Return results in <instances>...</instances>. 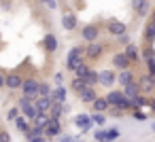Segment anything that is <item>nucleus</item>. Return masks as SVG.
Listing matches in <instances>:
<instances>
[{
    "mask_svg": "<svg viewBox=\"0 0 155 142\" xmlns=\"http://www.w3.org/2000/svg\"><path fill=\"white\" fill-rule=\"evenodd\" d=\"M106 112H108V115H113V117H121V115H123V110H119L117 106H110Z\"/></svg>",
    "mask_w": 155,
    "mask_h": 142,
    "instance_id": "obj_42",
    "label": "nucleus"
},
{
    "mask_svg": "<svg viewBox=\"0 0 155 142\" xmlns=\"http://www.w3.org/2000/svg\"><path fill=\"white\" fill-rule=\"evenodd\" d=\"M94 138H96L98 142H106V129H98V131H94Z\"/></svg>",
    "mask_w": 155,
    "mask_h": 142,
    "instance_id": "obj_38",
    "label": "nucleus"
},
{
    "mask_svg": "<svg viewBox=\"0 0 155 142\" xmlns=\"http://www.w3.org/2000/svg\"><path fill=\"white\" fill-rule=\"evenodd\" d=\"M62 81H64V74L62 72H55V85H62Z\"/></svg>",
    "mask_w": 155,
    "mask_h": 142,
    "instance_id": "obj_45",
    "label": "nucleus"
},
{
    "mask_svg": "<svg viewBox=\"0 0 155 142\" xmlns=\"http://www.w3.org/2000/svg\"><path fill=\"white\" fill-rule=\"evenodd\" d=\"M132 117H134L136 121H144V119H147V112H140V110H134V112H132Z\"/></svg>",
    "mask_w": 155,
    "mask_h": 142,
    "instance_id": "obj_43",
    "label": "nucleus"
},
{
    "mask_svg": "<svg viewBox=\"0 0 155 142\" xmlns=\"http://www.w3.org/2000/svg\"><path fill=\"white\" fill-rule=\"evenodd\" d=\"M43 47H45V51H47V53H55V51H58V47H60L58 36H55V34H45V38H43Z\"/></svg>",
    "mask_w": 155,
    "mask_h": 142,
    "instance_id": "obj_10",
    "label": "nucleus"
},
{
    "mask_svg": "<svg viewBox=\"0 0 155 142\" xmlns=\"http://www.w3.org/2000/svg\"><path fill=\"white\" fill-rule=\"evenodd\" d=\"M87 72H89V66H87V62H85V64H81V66H79L72 74H74L77 79H85V74H87Z\"/></svg>",
    "mask_w": 155,
    "mask_h": 142,
    "instance_id": "obj_33",
    "label": "nucleus"
},
{
    "mask_svg": "<svg viewBox=\"0 0 155 142\" xmlns=\"http://www.w3.org/2000/svg\"><path fill=\"white\" fill-rule=\"evenodd\" d=\"M21 95H24V98H28V100L38 98V81H36V79H32V76L24 79V83H21Z\"/></svg>",
    "mask_w": 155,
    "mask_h": 142,
    "instance_id": "obj_1",
    "label": "nucleus"
},
{
    "mask_svg": "<svg viewBox=\"0 0 155 142\" xmlns=\"http://www.w3.org/2000/svg\"><path fill=\"white\" fill-rule=\"evenodd\" d=\"M96 98H98V93H96V89H94V87H85V89L79 93V100H81V102H85V104H91Z\"/></svg>",
    "mask_w": 155,
    "mask_h": 142,
    "instance_id": "obj_21",
    "label": "nucleus"
},
{
    "mask_svg": "<svg viewBox=\"0 0 155 142\" xmlns=\"http://www.w3.org/2000/svg\"><path fill=\"white\" fill-rule=\"evenodd\" d=\"M117 43H121L123 47H125V45H130V34L125 32V34H121V36H117Z\"/></svg>",
    "mask_w": 155,
    "mask_h": 142,
    "instance_id": "obj_40",
    "label": "nucleus"
},
{
    "mask_svg": "<svg viewBox=\"0 0 155 142\" xmlns=\"http://www.w3.org/2000/svg\"><path fill=\"white\" fill-rule=\"evenodd\" d=\"M64 112H66V104H58V102H53L51 108H49V117H51V119H58V121L62 119Z\"/></svg>",
    "mask_w": 155,
    "mask_h": 142,
    "instance_id": "obj_23",
    "label": "nucleus"
},
{
    "mask_svg": "<svg viewBox=\"0 0 155 142\" xmlns=\"http://www.w3.org/2000/svg\"><path fill=\"white\" fill-rule=\"evenodd\" d=\"M0 142H11V134L7 129H0Z\"/></svg>",
    "mask_w": 155,
    "mask_h": 142,
    "instance_id": "obj_41",
    "label": "nucleus"
},
{
    "mask_svg": "<svg viewBox=\"0 0 155 142\" xmlns=\"http://www.w3.org/2000/svg\"><path fill=\"white\" fill-rule=\"evenodd\" d=\"M149 106H151V108H153V112H155V100H153V98H149Z\"/></svg>",
    "mask_w": 155,
    "mask_h": 142,
    "instance_id": "obj_49",
    "label": "nucleus"
},
{
    "mask_svg": "<svg viewBox=\"0 0 155 142\" xmlns=\"http://www.w3.org/2000/svg\"><path fill=\"white\" fill-rule=\"evenodd\" d=\"M91 121H94L96 125H104V123H106V117L100 115V112H94V115H91Z\"/></svg>",
    "mask_w": 155,
    "mask_h": 142,
    "instance_id": "obj_36",
    "label": "nucleus"
},
{
    "mask_svg": "<svg viewBox=\"0 0 155 142\" xmlns=\"http://www.w3.org/2000/svg\"><path fill=\"white\" fill-rule=\"evenodd\" d=\"M98 36H100V28H98V26H94V24L83 26V30H81V38H83L85 43H96Z\"/></svg>",
    "mask_w": 155,
    "mask_h": 142,
    "instance_id": "obj_6",
    "label": "nucleus"
},
{
    "mask_svg": "<svg viewBox=\"0 0 155 142\" xmlns=\"http://www.w3.org/2000/svg\"><path fill=\"white\" fill-rule=\"evenodd\" d=\"M0 89H5V74L0 72Z\"/></svg>",
    "mask_w": 155,
    "mask_h": 142,
    "instance_id": "obj_47",
    "label": "nucleus"
},
{
    "mask_svg": "<svg viewBox=\"0 0 155 142\" xmlns=\"http://www.w3.org/2000/svg\"><path fill=\"white\" fill-rule=\"evenodd\" d=\"M38 2L45 5L49 11H55V9H58V0H38Z\"/></svg>",
    "mask_w": 155,
    "mask_h": 142,
    "instance_id": "obj_37",
    "label": "nucleus"
},
{
    "mask_svg": "<svg viewBox=\"0 0 155 142\" xmlns=\"http://www.w3.org/2000/svg\"><path fill=\"white\" fill-rule=\"evenodd\" d=\"M62 28L64 30H74L77 28V17L72 13H64L62 15Z\"/></svg>",
    "mask_w": 155,
    "mask_h": 142,
    "instance_id": "obj_24",
    "label": "nucleus"
},
{
    "mask_svg": "<svg viewBox=\"0 0 155 142\" xmlns=\"http://www.w3.org/2000/svg\"><path fill=\"white\" fill-rule=\"evenodd\" d=\"M102 53H104V45L102 43H87V47H85V60H91V62H96V60H100L102 57Z\"/></svg>",
    "mask_w": 155,
    "mask_h": 142,
    "instance_id": "obj_4",
    "label": "nucleus"
},
{
    "mask_svg": "<svg viewBox=\"0 0 155 142\" xmlns=\"http://www.w3.org/2000/svg\"><path fill=\"white\" fill-rule=\"evenodd\" d=\"M62 142H79V140L72 138V136H62Z\"/></svg>",
    "mask_w": 155,
    "mask_h": 142,
    "instance_id": "obj_46",
    "label": "nucleus"
},
{
    "mask_svg": "<svg viewBox=\"0 0 155 142\" xmlns=\"http://www.w3.org/2000/svg\"><path fill=\"white\" fill-rule=\"evenodd\" d=\"M15 127H17V129H19L21 134H28V131L32 129V125H30V121H28V119H26L24 115H19V117L15 119Z\"/></svg>",
    "mask_w": 155,
    "mask_h": 142,
    "instance_id": "obj_25",
    "label": "nucleus"
},
{
    "mask_svg": "<svg viewBox=\"0 0 155 142\" xmlns=\"http://www.w3.org/2000/svg\"><path fill=\"white\" fill-rule=\"evenodd\" d=\"M66 98H68V93H66V87L64 85H55V89H51V100L53 102L66 104Z\"/></svg>",
    "mask_w": 155,
    "mask_h": 142,
    "instance_id": "obj_15",
    "label": "nucleus"
},
{
    "mask_svg": "<svg viewBox=\"0 0 155 142\" xmlns=\"http://www.w3.org/2000/svg\"><path fill=\"white\" fill-rule=\"evenodd\" d=\"M123 53H125V57L130 60V64H138V62H140V51H138V47H136L134 43L125 45V47H123Z\"/></svg>",
    "mask_w": 155,
    "mask_h": 142,
    "instance_id": "obj_11",
    "label": "nucleus"
},
{
    "mask_svg": "<svg viewBox=\"0 0 155 142\" xmlns=\"http://www.w3.org/2000/svg\"><path fill=\"white\" fill-rule=\"evenodd\" d=\"M68 55H74V57H79V55H85V49H83V47H72V49L68 51Z\"/></svg>",
    "mask_w": 155,
    "mask_h": 142,
    "instance_id": "obj_39",
    "label": "nucleus"
},
{
    "mask_svg": "<svg viewBox=\"0 0 155 142\" xmlns=\"http://www.w3.org/2000/svg\"><path fill=\"white\" fill-rule=\"evenodd\" d=\"M83 81H85L87 87H96V85H98V70H91V68H89V72L85 74Z\"/></svg>",
    "mask_w": 155,
    "mask_h": 142,
    "instance_id": "obj_30",
    "label": "nucleus"
},
{
    "mask_svg": "<svg viewBox=\"0 0 155 142\" xmlns=\"http://www.w3.org/2000/svg\"><path fill=\"white\" fill-rule=\"evenodd\" d=\"M147 104H149V98H144V95H136V98L132 100L134 110H140V106H147Z\"/></svg>",
    "mask_w": 155,
    "mask_h": 142,
    "instance_id": "obj_32",
    "label": "nucleus"
},
{
    "mask_svg": "<svg viewBox=\"0 0 155 142\" xmlns=\"http://www.w3.org/2000/svg\"><path fill=\"white\" fill-rule=\"evenodd\" d=\"M132 9L138 15H147L149 13V0H132Z\"/></svg>",
    "mask_w": 155,
    "mask_h": 142,
    "instance_id": "obj_22",
    "label": "nucleus"
},
{
    "mask_svg": "<svg viewBox=\"0 0 155 142\" xmlns=\"http://www.w3.org/2000/svg\"><path fill=\"white\" fill-rule=\"evenodd\" d=\"M151 21H155V11H153V15H151Z\"/></svg>",
    "mask_w": 155,
    "mask_h": 142,
    "instance_id": "obj_50",
    "label": "nucleus"
},
{
    "mask_svg": "<svg viewBox=\"0 0 155 142\" xmlns=\"http://www.w3.org/2000/svg\"><path fill=\"white\" fill-rule=\"evenodd\" d=\"M72 123H74V127H79L81 131H91L94 129V121H91V115H85V112H81V115H74L72 117Z\"/></svg>",
    "mask_w": 155,
    "mask_h": 142,
    "instance_id": "obj_3",
    "label": "nucleus"
},
{
    "mask_svg": "<svg viewBox=\"0 0 155 142\" xmlns=\"http://www.w3.org/2000/svg\"><path fill=\"white\" fill-rule=\"evenodd\" d=\"M108 108H110V106H108V102H106V98H104V95H98V98L91 102V110H94V112H100V115H104Z\"/></svg>",
    "mask_w": 155,
    "mask_h": 142,
    "instance_id": "obj_16",
    "label": "nucleus"
},
{
    "mask_svg": "<svg viewBox=\"0 0 155 142\" xmlns=\"http://www.w3.org/2000/svg\"><path fill=\"white\" fill-rule=\"evenodd\" d=\"M87 60H85V55H79V57H74V55H66V68L70 70V72H74L81 64H85Z\"/></svg>",
    "mask_w": 155,
    "mask_h": 142,
    "instance_id": "obj_17",
    "label": "nucleus"
},
{
    "mask_svg": "<svg viewBox=\"0 0 155 142\" xmlns=\"http://www.w3.org/2000/svg\"><path fill=\"white\" fill-rule=\"evenodd\" d=\"M104 98H106L108 106H117V104H119V102L123 100V93H121V91H108V93H106Z\"/></svg>",
    "mask_w": 155,
    "mask_h": 142,
    "instance_id": "obj_26",
    "label": "nucleus"
},
{
    "mask_svg": "<svg viewBox=\"0 0 155 142\" xmlns=\"http://www.w3.org/2000/svg\"><path fill=\"white\" fill-rule=\"evenodd\" d=\"M21 83H24V79L17 74V72H11V74H5V87H9V89H21Z\"/></svg>",
    "mask_w": 155,
    "mask_h": 142,
    "instance_id": "obj_9",
    "label": "nucleus"
},
{
    "mask_svg": "<svg viewBox=\"0 0 155 142\" xmlns=\"http://www.w3.org/2000/svg\"><path fill=\"white\" fill-rule=\"evenodd\" d=\"M32 121H34V127H43V129H45V127H47V123L51 121V117H49L47 112H38Z\"/></svg>",
    "mask_w": 155,
    "mask_h": 142,
    "instance_id": "obj_27",
    "label": "nucleus"
},
{
    "mask_svg": "<svg viewBox=\"0 0 155 142\" xmlns=\"http://www.w3.org/2000/svg\"><path fill=\"white\" fill-rule=\"evenodd\" d=\"M85 87H87V85H85V81H83V79H77V76H74V79L70 81V91H72V93H77V95H79Z\"/></svg>",
    "mask_w": 155,
    "mask_h": 142,
    "instance_id": "obj_28",
    "label": "nucleus"
},
{
    "mask_svg": "<svg viewBox=\"0 0 155 142\" xmlns=\"http://www.w3.org/2000/svg\"><path fill=\"white\" fill-rule=\"evenodd\" d=\"M121 93H123V98H127V100H134L136 95H140V87H138V83L134 81V83H130V85H125Z\"/></svg>",
    "mask_w": 155,
    "mask_h": 142,
    "instance_id": "obj_19",
    "label": "nucleus"
},
{
    "mask_svg": "<svg viewBox=\"0 0 155 142\" xmlns=\"http://www.w3.org/2000/svg\"><path fill=\"white\" fill-rule=\"evenodd\" d=\"M45 136L47 138H55V136H62V123L58 119H51L45 127Z\"/></svg>",
    "mask_w": 155,
    "mask_h": 142,
    "instance_id": "obj_12",
    "label": "nucleus"
},
{
    "mask_svg": "<svg viewBox=\"0 0 155 142\" xmlns=\"http://www.w3.org/2000/svg\"><path fill=\"white\" fill-rule=\"evenodd\" d=\"M138 87H140V93H153L155 91V79L147 72V74H140L138 76Z\"/></svg>",
    "mask_w": 155,
    "mask_h": 142,
    "instance_id": "obj_5",
    "label": "nucleus"
},
{
    "mask_svg": "<svg viewBox=\"0 0 155 142\" xmlns=\"http://www.w3.org/2000/svg\"><path fill=\"white\" fill-rule=\"evenodd\" d=\"M147 68H149V74L155 79V60H149L147 62Z\"/></svg>",
    "mask_w": 155,
    "mask_h": 142,
    "instance_id": "obj_44",
    "label": "nucleus"
},
{
    "mask_svg": "<svg viewBox=\"0 0 155 142\" xmlns=\"http://www.w3.org/2000/svg\"><path fill=\"white\" fill-rule=\"evenodd\" d=\"M140 60L147 64L149 60H155V49H153V45H147L142 51H140Z\"/></svg>",
    "mask_w": 155,
    "mask_h": 142,
    "instance_id": "obj_29",
    "label": "nucleus"
},
{
    "mask_svg": "<svg viewBox=\"0 0 155 142\" xmlns=\"http://www.w3.org/2000/svg\"><path fill=\"white\" fill-rule=\"evenodd\" d=\"M17 108H19V112L28 119V121H32L36 115H38V110L34 108V100H28V98H19V104H17Z\"/></svg>",
    "mask_w": 155,
    "mask_h": 142,
    "instance_id": "obj_2",
    "label": "nucleus"
},
{
    "mask_svg": "<svg viewBox=\"0 0 155 142\" xmlns=\"http://www.w3.org/2000/svg\"><path fill=\"white\" fill-rule=\"evenodd\" d=\"M151 129H153V131H155V123H153V125H151Z\"/></svg>",
    "mask_w": 155,
    "mask_h": 142,
    "instance_id": "obj_51",
    "label": "nucleus"
},
{
    "mask_svg": "<svg viewBox=\"0 0 155 142\" xmlns=\"http://www.w3.org/2000/svg\"><path fill=\"white\" fill-rule=\"evenodd\" d=\"M113 83H117V74H115L113 70H102V72H98V85L110 87Z\"/></svg>",
    "mask_w": 155,
    "mask_h": 142,
    "instance_id": "obj_8",
    "label": "nucleus"
},
{
    "mask_svg": "<svg viewBox=\"0 0 155 142\" xmlns=\"http://www.w3.org/2000/svg\"><path fill=\"white\" fill-rule=\"evenodd\" d=\"M142 38L147 40V45H151L153 40H155V21H147V26H144V30H142Z\"/></svg>",
    "mask_w": 155,
    "mask_h": 142,
    "instance_id": "obj_20",
    "label": "nucleus"
},
{
    "mask_svg": "<svg viewBox=\"0 0 155 142\" xmlns=\"http://www.w3.org/2000/svg\"><path fill=\"white\" fill-rule=\"evenodd\" d=\"M106 30H108L113 36H121V34L127 32V26H125L123 21H119V19H110V21L106 24Z\"/></svg>",
    "mask_w": 155,
    "mask_h": 142,
    "instance_id": "obj_7",
    "label": "nucleus"
},
{
    "mask_svg": "<svg viewBox=\"0 0 155 142\" xmlns=\"http://www.w3.org/2000/svg\"><path fill=\"white\" fill-rule=\"evenodd\" d=\"M110 62H113V66H115V68H119V70H127V68L132 66V64H130V60L125 57V53H123V51H121V53H115Z\"/></svg>",
    "mask_w": 155,
    "mask_h": 142,
    "instance_id": "obj_13",
    "label": "nucleus"
},
{
    "mask_svg": "<svg viewBox=\"0 0 155 142\" xmlns=\"http://www.w3.org/2000/svg\"><path fill=\"white\" fill-rule=\"evenodd\" d=\"M38 98H51V85L38 81Z\"/></svg>",
    "mask_w": 155,
    "mask_h": 142,
    "instance_id": "obj_31",
    "label": "nucleus"
},
{
    "mask_svg": "<svg viewBox=\"0 0 155 142\" xmlns=\"http://www.w3.org/2000/svg\"><path fill=\"white\" fill-rule=\"evenodd\" d=\"M28 142H45V138H43V136H38V138H32V140H28Z\"/></svg>",
    "mask_w": 155,
    "mask_h": 142,
    "instance_id": "obj_48",
    "label": "nucleus"
},
{
    "mask_svg": "<svg viewBox=\"0 0 155 142\" xmlns=\"http://www.w3.org/2000/svg\"><path fill=\"white\" fill-rule=\"evenodd\" d=\"M51 104H53L51 98H34V108H36L38 112H47V115H49Z\"/></svg>",
    "mask_w": 155,
    "mask_h": 142,
    "instance_id": "obj_18",
    "label": "nucleus"
},
{
    "mask_svg": "<svg viewBox=\"0 0 155 142\" xmlns=\"http://www.w3.org/2000/svg\"><path fill=\"white\" fill-rule=\"evenodd\" d=\"M117 138H119V129H117V127L106 129V142H113V140H117Z\"/></svg>",
    "mask_w": 155,
    "mask_h": 142,
    "instance_id": "obj_34",
    "label": "nucleus"
},
{
    "mask_svg": "<svg viewBox=\"0 0 155 142\" xmlns=\"http://www.w3.org/2000/svg\"><path fill=\"white\" fill-rule=\"evenodd\" d=\"M17 117H19V108H17V106H13V108L7 110V119H9V121H15Z\"/></svg>",
    "mask_w": 155,
    "mask_h": 142,
    "instance_id": "obj_35",
    "label": "nucleus"
},
{
    "mask_svg": "<svg viewBox=\"0 0 155 142\" xmlns=\"http://www.w3.org/2000/svg\"><path fill=\"white\" fill-rule=\"evenodd\" d=\"M136 81V74L127 68V70H119V74H117V83L121 85V87H125V85H130V83H134Z\"/></svg>",
    "mask_w": 155,
    "mask_h": 142,
    "instance_id": "obj_14",
    "label": "nucleus"
}]
</instances>
